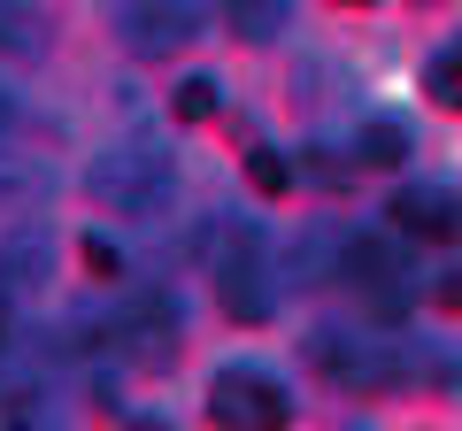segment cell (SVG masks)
<instances>
[{"label":"cell","instance_id":"13","mask_svg":"<svg viewBox=\"0 0 462 431\" xmlns=\"http://www.w3.org/2000/svg\"><path fill=\"white\" fill-rule=\"evenodd\" d=\"M39 47H47V39H39L32 8H23V0H0V54H23V62H32Z\"/></svg>","mask_w":462,"mask_h":431},{"label":"cell","instance_id":"1","mask_svg":"<svg viewBox=\"0 0 462 431\" xmlns=\"http://www.w3.org/2000/svg\"><path fill=\"white\" fill-rule=\"evenodd\" d=\"M85 185H93V200L108 216H154L170 200V154L116 147V154H100V162L85 170Z\"/></svg>","mask_w":462,"mask_h":431},{"label":"cell","instance_id":"21","mask_svg":"<svg viewBox=\"0 0 462 431\" xmlns=\"http://www.w3.org/2000/svg\"><path fill=\"white\" fill-rule=\"evenodd\" d=\"M355 8H370V0H355Z\"/></svg>","mask_w":462,"mask_h":431},{"label":"cell","instance_id":"17","mask_svg":"<svg viewBox=\"0 0 462 431\" xmlns=\"http://www.w3.org/2000/svg\"><path fill=\"white\" fill-rule=\"evenodd\" d=\"M85 262H93V278H124V254H116V239H108V232L85 239Z\"/></svg>","mask_w":462,"mask_h":431},{"label":"cell","instance_id":"8","mask_svg":"<svg viewBox=\"0 0 462 431\" xmlns=\"http://www.w3.org/2000/svg\"><path fill=\"white\" fill-rule=\"evenodd\" d=\"M393 224L416 247H455L462 239V185H401L393 193Z\"/></svg>","mask_w":462,"mask_h":431},{"label":"cell","instance_id":"19","mask_svg":"<svg viewBox=\"0 0 462 431\" xmlns=\"http://www.w3.org/2000/svg\"><path fill=\"white\" fill-rule=\"evenodd\" d=\"M16 132V100H8V85H0V139Z\"/></svg>","mask_w":462,"mask_h":431},{"label":"cell","instance_id":"12","mask_svg":"<svg viewBox=\"0 0 462 431\" xmlns=\"http://www.w3.org/2000/svg\"><path fill=\"white\" fill-rule=\"evenodd\" d=\"M39 193H47V170L23 162V154H0V208L16 216V208H32Z\"/></svg>","mask_w":462,"mask_h":431},{"label":"cell","instance_id":"16","mask_svg":"<svg viewBox=\"0 0 462 431\" xmlns=\"http://www.w3.org/2000/svg\"><path fill=\"white\" fill-rule=\"evenodd\" d=\"M431 93H439V108H462V47H447L431 62Z\"/></svg>","mask_w":462,"mask_h":431},{"label":"cell","instance_id":"14","mask_svg":"<svg viewBox=\"0 0 462 431\" xmlns=\"http://www.w3.org/2000/svg\"><path fill=\"white\" fill-rule=\"evenodd\" d=\"M170 116L178 124H208L216 116V78H185L178 93H170Z\"/></svg>","mask_w":462,"mask_h":431},{"label":"cell","instance_id":"7","mask_svg":"<svg viewBox=\"0 0 462 431\" xmlns=\"http://www.w3.org/2000/svg\"><path fill=\"white\" fill-rule=\"evenodd\" d=\"M116 339H124V354L139 370H162L178 354V300L170 293H132V308L116 316Z\"/></svg>","mask_w":462,"mask_h":431},{"label":"cell","instance_id":"10","mask_svg":"<svg viewBox=\"0 0 462 431\" xmlns=\"http://www.w3.org/2000/svg\"><path fill=\"white\" fill-rule=\"evenodd\" d=\"M409 154H416V139H409L401 116H363L355 124V162L363 170H401Z\"/></svg>","mask_w":462,"mask_h":431},{"label":"cell","instance_id":"15","mask_svg":"<svg viewBox=\"0 0 462 431\" xmlns=\"http://www.w3.org/2000/svg\"><path fill=\"white\" fill-rule=\"evenodd\" d=\"M247 178H254V193H293V162H285L278 147H254L247 154Z\"/></svg>","mask_w":462,"mask_h":431},{"label":"cell","instance_id":"3","mask_svg":"<svg viewBox=\"0 0 462 431\" xmlns=\"http://www.w3.org/2000/svg\"><path fill=\"white\" fill-rule=\"evenodd\" d=\"M208 416L216 424H239V431H278V424H293V400H285V385L263 378V370H216Z\"/></svg>","mask_w":462,"mask_h":431},{"label":"cell","instance_id":"9","mask_svg":"<svg viewBox=\"0 0 462 431\" xmlns=\"http://www.w3.org/2000/svg\"><path fill=\"white\" fill-rule=\"evenodd\" d=\"M54 278V239L47 224H16V232L0 239V293H16V300H39Z\"/></svg>","mask_w":462,"mask_h":431},{"label":"cell","instance_id":"5","mask_svg":"<svg viewBox=\"0 0 462 431\" xmlns=\"http://www.w3.org/2000/svg\"><path fill=\"white\" fill-rule=\"evenodd\" d=\"M309 362L324 370L339 393H385L401 378V362L378 347V339H355V332H309Z\"/></svg>","mask_w":462,"mask_h":431},{"label":"cell","instance_id":"6","mask_svg":"<svg viewBox=\"0 0 462 431\" xmlns=\"http://www.w3.org/2000/svg\"><path fill=\"white\" fill-rule=\"evenodd\" d=\"M200 32H208V8L200 0H124V39H132V54L193 47Z\"/></svg>","mask_w":462,"mask_h":431},{"label":"cell","instance_id":"11","mask_svg":"<svg viewBox=\"0 0 462 431\" xmlns=\"http://www.w3.org/2000/svg\"><path fill=\"white\" fill-rule=\"evenodd\" d=\"M231 23V39H247V47H270L285 32V0H216Z\"/></svg>","mask_w":462,"mask_h":431},{"label":"cell","instance_id":"20","mask_svg":"<svg viewBox=\"0 0 462 431\" xmlns=\"http://www.w3.org/2000/svg\"><path fill=\"white\" fill-rule=\"evenodd\" d=\"M0 347H8V324H0Z\"/></svg>","mask_w":462,"mask_h":431},{"label":"cell","instance_id":"4","mask_svg":"<svg viewBox=\"0 0 462 431\" xmlns=\"http://www.w3.org/2000/svg\"><path fill=\"white\" fill-rule=\"evenodd\" d=\"M339 278L355 285V293H363L378 316H401V308H409V262H401V247H393L385 232L346 239V254H339Z\"/></svg>","mask_w":462,"mask_h":431},{"label":"cell","instance_id":"18","mask_svg":"<svg viewBox=\"0 0 462 431\" xmlns=\"http://www.w3.org/2000/svg\"><path fill=\"white\" fill-rule=\"evenodd\" d=\"M431 293H439V308H455V316H462V270H447V278L431 285Z\"/></svg>","mask_w":462,"mask_h":431},{"label":"cell","instance_id":"22","mask_svg":"<svg viewBox=\"0 0 462 431\" xmlns=\"http://www.w3.org/2000/svg\"><path fill=\"white\" fill-rule=\"evenodd\" d=\"M424 8H439V0H424Z\"/></svg>","mask_w":462,"mask_h":431},{"label":"cell","instance_id":"2","mask_svg":"<svg viewBox=\"0 0 462 431\" xmlns=\"http://www.w3.org/2000/svg\"><path fill=\"white\" fill-rule=\"evenodd\" d=\"M216 293H224L231 324H270V308H278V278H270V254H263V232H254V224L231 232L224 262H216Z\"/></svg>","mask_w":462,"mask_h":431}]
</instances>
